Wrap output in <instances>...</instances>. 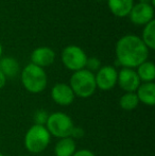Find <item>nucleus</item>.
Wrapping results in <instances>:
<instances>
[{
  "label": "nucleus",
  "mask_w": 155,
  "mask_h": 156,
  "mask_svg": "<svg viewBox=\"0 0 155 156\" xmlns=\"http://www.w3.org/2000/svg\"><path fill=\"white\" fill-rule=\"evenodd\" d=\"M23 86L31 94H39L44 91L48 84V76L45 69L30 63L23 67L20 72Z\"/></svg>",
  "instance_id": "obj_2"
},
{
  "label": "nucleus",
  "mask_w": 155,
  "mask_h": 156,
  "mask_svg": "<svg viewBox=\"0 0 155 156\" xmlns=\"http://www.w3.org/2000/svg\"><path fill=\"white\" fill-rule=\"evenodd\" d=\"M118 71L111 65L102 66L95 73L97 88L103 91H108L117 85Z\"/></svg>",
  "instance_id": "obj_7"
},
{
  "label": "nucleus",
  "mask_w": 155,
  "mask_h": 156,
  "mask_svg": "<svg viewBox=\"0 0 155 156\" xmlns=\"http://www.w3.org/2000/svg\"><path fill=\"white\" fill-rule=\"evenodd\" d=\"M100 1H101V0H100Z\"/></svg>",
  "instance_id": "obj_28"
},
{
  "label": "nucleus",
  "mask_w": 155,
  "mask_h": 156,
  "mask_svg": "<svg viewBox=\"0 0 155 156\" xmlns=\"http://www.w3.org/2000/svg\"><path fill=\"white\" fill-rule=\"evenodd\" d=\"M129 17L133 25L138 26V27H145L146 25L154 20V6L151 4L138 2L133 5Z\"/></svg>",
  "instance_id": "obj_8"
},
{
  "label": "nucleus",
  "mask_w": 155,
  "mask_h": 156,
  "mask_svg": "<svg viewBox=\"0 0 155 156\" xmlns=\"http://www.w3.org/2000/svg\"><path fill=\"white\" fill-rule=\"evenodd\" d=\"M139 3H146V4H151L154 6V0H139Z\"/></svg>",
  "instance_id": "obj_24"
},
{
  "label": "nucleus",
  "mask_w": 155,
  "mask_h": 156,
  "mask_svg": "<svg viewBox=\"0 0 155 156\" xmlns=\"http://www.w3.org/2000/svg\"><path fill=\"white\" fill-rule=\"evenodd\" d=\"M51 98L60 106H68L75 101V94L66 83H56L51 89Z\"/></svg>",
  "instance_id": "obj_10"
},
{
  "label": "nucleus",
  "mask_w": 155,
  "mask_h": 156,
  "mask_svg": "<svg viewBox=\"0 0 155 156\" xmlns=\"http://www.w3.org/2000/svg\"><path fill=\"white\" fill-rule=\"evenodd\" d=\"M55 61V52L47 46H41L34 49L31 53V63L41 68L51 66Z\"/></svg>",
  "instance_id": "obj_11"
},
{
  "label": "nucleus",
  "mask_w": 155,
  "mask_h": 156,
  "mask_svg": "<svg viewBox=\"0 0 155 156\" xmlns=\"http://www.w3.org/2000/svg\"><path fill=\"white\" fill-rule=\"evenodd\" d=\"M0 70L5 76V78L13 79L17 76L20 71L19 62L12 56H4L0 58Z\"/></svg>",
  "instance_id": "obj_14"
},
{
  "label": "nucleus",
  "mask_w": 155,
  "mask_h": 156,
  "mask_svg": "<svg viewBox=\"0 0 155 156\" xmlns=\"http://www.w3.org/2000/svg\"><path fill=\"white\" fill-rule=\"evenodd\" d=\"M69 86L72 89L76 97L86 99L91 97L97 90L95 73L87 69H82L71 74Z\"/></svg>",
  "instance_id": "obj_3"
},
{
  "label": "nucleus",
  "mask_w": 155,
  "mask_h": 156,
  "mask_svg": "<svg viewBox=\"0 0 155 156\" xmlns=\"http://www.w3.org/2000/svg\"><path fill=\"white\" fill-rule=\"evenodd\" d=\"M140 39L149 50L155 49V20H152L143 27Z\"/></svg>",
  "instance_id": "obj_17"
},
{
  "label": "nucleus",
  "mask_w": 155,
  "mask_h": 156,
  "mask_svg": "<svg viewBox=\"0 0 155 156\" xmlns=\"http://www.w3.org/2000/svg\"><path fill=\"white\" fill-rule=\"evenodd\" d=\"M117 84L125 93H135L141 82L135 69L121 68V70L118 71Z\"/></svg>",
  "instance_id": "obj_9"
},
{
  "label": "nucleus",
  "mask_w": 155,
  "mask_h": 156,
  "mask_svg": "<svg viewBox=\"0 0 155 156\" xmlns=\"http://www.w3.org/2000/svg\"><path fill=\"white\" fill-rule=\"evenodd\" d=\"M85 135V132L84 129H82V127H79V126H75L72 129V132H71V135L70 137L72 138H78V139H81V138L83 137V136Z\"/></svg>",
  "instance_id": "obj_21"
},
{
  "label": "nucleus",
  "mask_w": 155,
  "mask_h": 156,
  "mask_svg": "<svg viewBox=\"0 0 155 156\" xmlns=\"http://www.w3.org/2000/svg\"><path fill=\"white\" fill-rule=\"evenodd\" d=\"M139 103H143L148 106H154L155 104V84L151 83H141L137 90L135 91Z\"/></svg>",
  "instance_id": "obj_12"
},
{
  "label": "nucleus",
  "mask_w": 155,
  "mask_h": 156,
  "mask_svg": "<svg viewBox=\"0 0 155 156\" xmlns=\"http://www.w3.org/2000/svg\"><path fill=\"white\" fill-rule=\"evenodd\" d=\"M48 117H49V115H48V113L45 109H37V111L34 113V116H33L34 124L46 125Z\"/></svg>",
  "instance_id": "obj_20"
},
{
  "label": "nucleus",
  "mask_w": 155,
  "mask_h": 156,
  "mask_svg": "<svg viewBox=\"0 0 155 156\" xmlns=\"http://www.w3.org/2000/svg\"><path fill=\"white\" fill-rule=\"evenodd\" d=\"M150 50L146 47L140 37L126 34L118 39L115 47L117 63L122 68L135 69L140 64L148 61Z\"/></svg>",
  "instance_id": "obj_1"
},
{
  "label": "nucleus",
  "mask_w": 155,
  "mask_h": 156,
  "mask_svg": "<svg viewBox=\"0 0 155 156\" xmlns=\"http://www.w3.org/2000/svg\"><path fill=\"white\" fill-rule=\"evenodd\" d=\"M6 80H8V79L5 78V76H4V74L1 72V70H0V89H2L4 86H5Z\"/></svg>",
  "instance_id": "obj_23"
},
{
  "label": "nucleus",
  "mask_w": 155,
  "mask_h": 156,
  "mask_svg": "<svg viewBox=\"0 0 155 156\" xmlns=\"http://www.w3.org/2000/svg\"><path fill=\"white\" fill-rule=\"evenodd\" d=\"M0 156H4V155H3V154H2V153H1V152H0Z\"/></svg>",
  "instance_id": "obj_26"
},
{
  "label": "nucleus",
  "mask_w": 155,
  "mask_h": 156,
  "mask_svg": "<svg viewBox=\"0 0 155 156\" xmlns=\"http://www.w3.org/2000/svg\"><path fill=\"white\" fill-rule=\"evenodd\" d=\"M2 53H3V47H2V44L0 43V58H2Z\"/></svg>",
  "instance_id": "obj_25"
},
{
  "label": "nucleus",
  "mask_w": 155,
  "mask_h": 156,
  "mask_svg": "<svg viewBox=\"0 0 155 156\" xmlns=\"http://www.w3.org/2000/svg\"><path fill=\"white\" fill-rule=\"evenodd\" d=\"M50 141L51 135L45 125L33 124L26 133L23 144L28 152L37 154L48 148Z\"/></svg>",
  "instance_id": "obj_4"
},
{
  "label": "nucleus",
  "mask_w": 155,
  "mask_h": 156,
  "mask_svg": "<svg viewBox=\"0 0 155 156\" xmlns=\"http://www.w3.org/2000/svg\"><path fill=\"white\" fill-rule=\"evenodd\" d=\"M139 104L138 98L135 93H124L119 99V105L124 111H133Z\"/></svg>",
  "instance_id": "obj_18"
},
{
  "label": "nucleus",
  "mask_w": 155,
  "mask_h": 156,
  "mask_svg": "<svg viewBox=\"0 0 155 156\" xmlns=\"http://www.w3.org/2000/svg\"><path fill=\"white\" fill-rule=\"evenodd\" d=\"M72 156H96V155L93 154V151L87 150V149H82V150L76 151Z\"/></svg>",
  "instance_id": "obj_22"
},
{
  "label": "nucleus",
  "mask_w": 155,
  "mask_h": 156,
  "mask_svg": "<svg viewBox=\"0 0 155 156\" xmlns=\"http://www.w3.org/2000/svg\"><path fill=\"white\" fill-rule=\"evenodd\" d=\"M45 126L50 135L61 139V138L70 137L75 124L70 116L62 112H55L49 115Z\"/></svg>",
  "instance_id": "obj_5"
},
{
  "label": "nucleus",
  "mask_w": 155,
  "mask_h": 156,
  "mask_svg": "<svg viewBox=\"0 0 155 156\" xmlns=\"http://www.w3.org/2000/svg\"><path fill=\"white\" fill-rule=\"evenodd\" d=\"M0 127H1V124H0Z\"/></svg>",
  "instance_id": "obj_27"
},
{
  "label": "nucleus",
  "mask_w": 155,
  "mask_h": 156,
  "mask_svg": "<svg viewBox=\"0 0 155 156\" xmlns=\"http://www.w3.org/2000/svg\"><path fill=\"white\" fill-rule=\"evenodd\" d=\"M101 67H102L101 61H100L98 58H96V56H91V58H87V62H86V66H85V69L89 70L90 72L95 73V72H97L98 70H99Z\"/></svg>",
  "instance_id": "obj_19"
},
{
  "label": "nucleus",
  "mask_w": 155,
  "mask_h": 156,
  "mask_svg": "<svg viewBox=\"0 0 155 156\" xmlns=\"http://www.w3.org/2000/svg\"><path fill=\"white\" fill-rule=\"evenodd\" d=\"M134 4V0H107L111 13L119 18L129 16Z\"/></svg>",
  "instance_id": "obj_13"
},
{
  "label": "nucleus",
  "mask_w": 155,
  "mask_h": 156,
  "mask_svg": "<svg viewBox=\"0 0 155 156\" xmlns=\"http://www.w3.org/2000/svg\"><path fill=\"white\" fill-rule=\"evenodd\" d=\"M77 144L75 139L71 137H65L58 139L54 147V154L55 156H72L76 152Z\"/></svg>",
  "instance_id": "obj_15"
},
{
  "label": "nucleus",
  "mask_w": 155,
  "mask_h": 156,
  "mask_svg": "<svg viewBox=\"0 0 155 156\" xmlns=\"http://www.w3.org/2000/svg\"><path fill=\"white\" fill-rule=\"evenodd\" d=\"M61 58H62L63 65L67 69L76 72L84 69L88 56L81 47L77 45H69L62 50Z\"/></svg>",
  "instance_id": "obj_6"
},
{
  "label": "nucleus",
  "mask_w": 155,
  "mask_h": 156,
  "mask_svg": "<svg viewBox=\"0 0 155 156\" xmlns=\"http://www.w3.org/2000/svg\"><path fill=\"white\" fill-rule=\"evenodd\" d=\"M137 76L140 82L151 83L155 80V66L151 61H146L136 68Z\"/></svg>",
  "instance_id": "obj_16"
}]
</instances>
